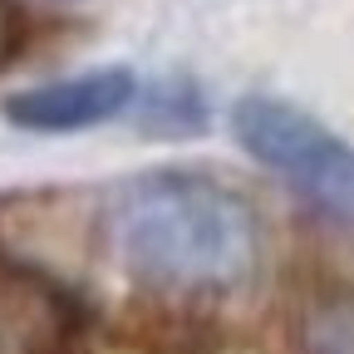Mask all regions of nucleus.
<instances>
[{
	"label": "nucleus",
	"mask_w": 354,
	"mask_h": 354,
	"mask_svg": "<svg viewBox=\"0 0 354 354\" xmlns=\"http://www.w3.org/2000/svg\"><path fill=\"white\" fill-rule=\"evenodd\" d=\"M109 246L118 266L158 290H241L261 266L256 207L202 172H148L109 202Z\"/></svg>",
	"instance_id": "nucleus-1"
},
{
	"label": "nucleus",
	"mask_w": 354,
	"mask_h": 354,
	"mask_svg": "<svg viewBox=\"0 0 354 354\" xmlns=\"http://www.w3.org/2000/svg\"><path fill=\"white\" fill-rule=\"evenodd\" d=\"M236 138L256 162H266L276 177H286L315 212L354 227V148L339 133H330L320 118L300 113L295 104L241 99Z\"/></svg>",
	"instance_id": "nucleus-2"
},
{
	"label": "nucleus",
	"mask_w": 354,
	"mask_h": 354,
	"mask_svg": "<svg viewBox=\"0 0 354 354\" xmlns=\"http://www.w3.org/2000/svg\"><path fill=\"white\" fill-rule=\"evenodd\" d=\"M79 310L69 290L20 261H0V354H74Z\"/></svg>",
	"instance_id": "nucleus-3"
},
{
	"label": "nucleus",
	"mask_w": 354,
	"mask_h": 354,
	"mask_svg": "<svg viewBox=\"0 0 354 354\" xmlns=\"http://www.w3.org/2000/svg\"><path fill=\"white\" fill-rule=\"evenodd\" d=\"M133 74L128 69H84L69 79H50V84H35L20 88V94L6 99V118L30 128V133H79V128H94L113 113H123L133 104Z\"/></svg>",
	"instance_id": "nucleus-4"
},
{
	"label": "nucleus",
	"mask_w": 354,
	"mask_h": 354,
	"mask_svg": "<svg viewBox=\"0 0 354 354\" xmlns=\"http://www.w3.org/2000/svg\"><path fill=\"white\" fill-rule=\"evenodd\" d=\"M300 354H354V295H320L310 300V310L300 315L295 330Z\"/></svg>",
	"instance_id": "nucleus-5"
},
{
	"label": "nucleus",
	"mask_w": 354,
	"mask_h": 354,
	"mask_svg": "<svg viewBox=\"0 0 354 354\" xmlns=\"http://www.w3.org/2000/svg\"><path fill=\"white\" fill-rule=\"evenodd\" d=\"M20 50V10L10 0H0V64H10Z\"/></svg>",
	"instance_id": "nucleus-6"
}]
</instances>
